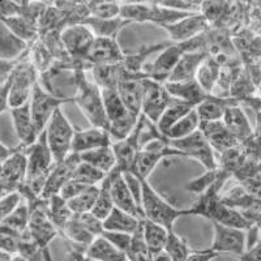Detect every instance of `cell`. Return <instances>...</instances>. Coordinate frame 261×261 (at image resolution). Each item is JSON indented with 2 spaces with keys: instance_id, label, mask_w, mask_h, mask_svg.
<instances>
[{
  "instance_id": "obj_1",
  "label": "cell",
  "mask_w": 261,
  "mask_h": 261,
  "mask_svg": "<svg viewBox=\"0 0 261 261\" xmlns=\"http://www.w3.org/2000/svg\"><path fill=\"white\" fill-rule=\"evenodd\" d=\"M74 103L77 105L92 127L109 130V120L105 109L102 89L97 84L86 77L85 71L79 72L77 92L74 95Z\"/></svg>"
},
{
  "instance_id": "obj_2",
  "label": "cell",
  "mask_w": 261,
  "mask_h": 261,
  "mask_svg": "<svg viewBox=\"0 0 261 261\" xmlns=\"http://www.w3.org/2000/svg\"><path fill=\"white\" fill-rule=\"evenodd\" d=\"M141 183H143L141 206H143L144 218L163 226L169 231H172L178 218L184 216H191L190 208L178 209L172 206L167 200L163 199L162 196L151 187L148 179L141 180Z\"/></svg>"
},
{
  "instance_id": "obj_3",
  "label": "cell",
  "mask_w": 261,
  "mask_h": 261,
  "mask_svg": "<svg viewBox=\"0 0 261 261\" xmlns=\"http://www.w3.org/2000/svg\"><path fill=\"white\" fill-rule=\"evenodd\" d=\"M102 95L109 120V134L111 135L113 143L124 140L134 132L140 116L128 111L115 89H103Z\"/></svg>"
},
{
  "instance_id": "obj_4",
  "label": "cell",
  "mask_w": 261,
  "mask_h": 261,
  "mask_svg": "<svg viewBox=\"0 0 261 261\" xmlns=\"http://www.w3.org/2000/svg\"><path fill=\"white\" fill-rule=\"evenodd\" d=\"M39 83V72L29 59V53L25 55L12 74L6 81L9 86V110L12 107L22 106L29 103L32 99L33 90Z\"/></svg>"
},
{
  "instance_id": "obj_5",
  "label": "cell",
  "mask_w": 261,
  "mask_h": 261,
  "mask_svg": "<svg viewBox=\"0 0 261 261\" xmlns=\"http://www.w3.org/2000/svg\"><path fill=\"white\" fill-rule=\"evenodd\" d=\"M45 130L48 146L53 151L54 161L55 163L63 162L72 153V144H73L76 128L65 116L62 107L54 113Z\"/></svg>"
},
{
  "instance_id": "obj_6",
  "label": "cell",
  "mask_w": 261,
  "mask_h": 261,
  "mask_svg": "<svg viewBox=\"0 0 261 261\" xmlns=\"http://www.w3.org/2000/svg\"><path fill=\"white\" fill-rule=\"evenodd\" d=\"M170 144L172 148L180 151L183 157L197 161L200 165H202V167H205V171L218 169L217 153L200 129L184 139L170 141Z\"/></svg>"
},
{
  "instance_id": "obj_7",
  "label": "cell",
  "mask_w": 261,
  "mask_h": 261,
  "mask_svg": "<svg viewBox=\"0 0 261 261\" xmlns=\"http://www.w3.org/2000/svg\"><path fill=\"white\" fill-rule=\"evenodd\" d=\"M95 38L97 37L93 30L85 24L69 25L62 32L63 46L74 63H88L86 60L92 51Z\"/></svg>"
},
{
  "instance_id": "obj_8",
  "label": "cell",
  "mask_w": 261,
  "mask_h": 261,
  "mask_svg": "<svg viewBox=\"0 0 261 261\" xmlns=\"http://www.w3.org/2000/svg\"><path fill=\"white\" fill-rule=\"evenodd\" d=\"M176 101L179 99L170 94L165 83L144 79V103L141 114L149 120L157 124L162 114Z\"/></svg>"
},
{
  "instance_id": "obj_9",
  "label": "cell",
  "mask_w": 261,
  "mask_h": 261,
  "mask_svg": "<svg viewBox=\"0 0 261 261\" xmlns=\"http://www.w3.org/2000/svg\"><path fill=\"white\" fill-rule=\"evenodd\" d=\"M69 102L71 101L55 97L54 94L48 93L41 84H37L34 90H33L32 99H30V109H32L33 119H34V123H36V127L39 134H42L46 129L54 113L58 109H60L62 105L69 103Z\"/></svg>"
},
{
  "instance_id": "obj_10",
  "label": "cell",
  "mask_w": 261,
  "mask_h": 261,
  "mask_svg": "<svg viewBox=\"0 0 261 261\" xmlns=\"http://www.w3.org/2000/svg\"><path fill=\"white\" fill-rule=\"evenodd\" d=\"M25 154L28 158V179L50 175L55 166V161L48 146L46 130L39 135L36 143L25 148Z\"/></svg>"
},
{
  "instance_id": "obj_11",
  "label": "cell",
  "mask_w": 261,
  "mask_h": 261,
  "mask_svg": "<svg viewBox=\"0 0 261 261\" xmlns=\"http://www.w3.org/2000/svg\"><path fill=\"white\" fill-rule=\"evenodd\" d=\"M211 248L218 255L230 253L242 257L247 251V231L213 222V241Z\"/></svg>"
},
{
  "instance_id": "obj_12",
  "label": "cell",
  "mask_w": 261,
  "mask_h": 261,
  "mask_svg": "<svg viewBox=\"0 0 261 261\" xmlns=\"http://www.w3.org/2000/svg\"><path fill=\"white\" fill-rule=\"evenodd\" d=\"M20 145V144H18ZM28 179V158L25 154V146L21 145L20 150L12 157L2 162L0 172V186L2 195L18 191Z\"/></svg>"
},
{
  "instance_id": "obj_13",
  "label": "cell",
  "mask_w": 261,
  "mask_h": 261,
  "mask_svg": "<svg viewBox=\"0 0 261 261\" xmlns=\"http://www.w3.org/2000/svg\"><path fill=\"white\" fill-rule=\"evenodd\" d=\"M162 29L166 30L172 43H183V42L191 41V39L204 34L205 32H208L211 29V24L205 20L202 15L193 13L175 24L163 27Z\"/></svg>"
},
{
  "instance_id": "obj_14",
  "label": "cell",
  "mask_w": 261,
  "mask_h": 261,
  "mask_svg": "<svg viewBox=\"0 0 261 261\" xmlns=\"http://www.w3.org/2000/svg\"><path fill=\"white\" fill-rule=\"evenodd\" d=\"M109 176L111 179V195H113L115 208L122 209V211L127 212L132 216L139 217V218L144 220L143 209L140 208L134 195L128 188L122 170L116 166L113 171L109 172Z\"/></svg>"
},
{
  "instance_id": "obj_15",
  "label": "cell",
  "mask_w": 261,
  "mask_h": 261,
  "mask_svg": "<svg viewBox=\"0 0 261 261\" xmlns=\"http://www.w3.org/2000/svg\"><path fill=\"white\" fill-rule=\"evenodd\" d=\"M8 113L11 115V119H12L18 144L28 148V146L36 143L41 134L37 129L34 119H33L30 102L27 105H22V106L12 107Z\"/></svg>"
},
{
  "instance_id": "obj_16",
  "label": "cell",
  "mask_w": 261,
  "mask_h": 261,
  "mask_svg": "<svg viewBox=\"0 0 261 261\" xmlns=\"http://www.w3.org/2000/svg\"><path fill=\"white\" fill-rule=\"evenodd\" d=\"M81 157L77 153L72 151L68 157L63 162L55 163L53 171L48 175L47 183H46L45 191H43V197L48 199L54 195H59L62 188L73 178L76 169L80 165Z\"/></svg>"
},
{
  "instance_id": "obj_17",
  "label": "cell",
  "mask_w": 261,
  "mask_h": 261,
  "mask_svg": "<svg viewBox=\"0 0 261 261\" xmlns=\"http://www.w3.org/2000/svg\"><path fill=\"white\" fill-rule=\"evenodd\" d=\"M222 122L228 129V132L235 137V140L241 145H246L249 140L255 136V130L249 123L246 113L241 107V103L226 107Z\"/></svg>"
},
{
  "instance_id": "obj_18",
  "label": "cell",
  "mask_w": 261,
  "mask_h": 261,
  "mask_svg": "<svg viewBox=\"0 0 261 261\" xmlns=\"http://www.w3.org/2000/svg\"><path fill=\"white\" fill-rule=\"evenodd\" d=\"M125 54L119 45L118 39L113 38H95L94 45L86 62L92 65L102 64H118L123 63Z\"/></svg>"
},
{
  "instance_id": "obj_19",
  "label": "cell",
  "mask_w": 261,
  "mask_h": 261,
  "mask_svg": "<svg viewBox=\"0 0 261 261\" xmlns=\"http://www.w3.org/2000/svg\"><path fill=\"white\" fill-rule=\"evenodd\" d=\"M107 145H113V139H111L109 130L97 127L88 128V129L76 128L72 151L77 153V154H83L85 151Z\"/></svg>"
},
{
  "instance_id": "obj_20",
  "label": "cell",
  "mask_w": 261,
  "mask_h": 261,
  "mask_svg": "<svg viewBox=\"0 0 261 261\" xmlns=\"http://www.w3.org/2000/svg\"><path fill=\"white\" fill-rule=\"evenodd\" d=\"M200 130L205 136V139L208 140V143L213 148L217 154H221L223 151L232 149L235 146L241 145L238 143L235 137L232 136L226 125L223 124L222 120L218 122H209V123H201L200 124Z\"/></svg>"
},
{
  "instance_id": "obj_21",
  "label": "cell",
  "mask_w": 261,
  "mask_h": 261,
  "mask_svg": "<svg viewBox=\"0 0 261 261\" xmlns=\"http://www.w3.org/2000/svg\"><path fill=\"white\" fill-rule=\"evenodd\" d=\"M165 85H166L167 90L172 97L179 99V101L187 102L195 107L214 97V94H209V93L205 92L196 80L181 81V83L167 81V83H165Z\"/></svg>"
},
{
  "instance_id": "obj_22",
  "label": "cell",
  "mask_w": 261,
  "mask_h": 261,
  "mask_svg": "<svg viewBox=\"0 0 261 261\" xmlns=\"http://www.w3.org/2000/svg\"><path fill=\"white\" fill-rule=\"evenodd\" d=\"M116 92L130 114L136 116L141 115L144 103V79H127L119 84Z\"/></svg>"
},
{
  "instance_id": "obj_23",
  "label": "cell",
  "mask_w": 261,
  "mask_h": 261,
  "mask_svg": "<svg viewBox=\"0 0 261 261\" xmlns=\"http://www.w3.org/2000/svg\"><path fill=\"white\" fill-rule=\"evenodd\" d=\"M93 83L97 84L102 90L103 89H118L119 84L127 80L129 74L125 71L124 65L122 63L118 64H102L94 65L90 69Z\"/></svg>"
},
{
  "instance_id": "obj_24",
  "label": "cell",
  "mask_w": 261,
  "mask_h": 261,
  "mask_svg": "<svg viewBox=\"0 0 261 261\" xmlns=\"http://www.w3.org/2000/svg\"><path fill=\"white\" fill-rule=\"evenodd\" d=\"M208 57L209 53H206V51H188L179 60V63L174 68L172 73L170 74L167 81L181 83V81L195 80L196 73L199 71L200 65L202 64V62Z\"/></svg>"
},
{
  "instance_id": "obj_25",
  "label": "cell",
  "mask_w": 261,
  "mask_h": 261,
  "mask_svg": "<svg viewBox=\"0 0 261 261\" xmlns=\"http://www.w3.org/2000/svg\"><path fill=\"white\" fill-rule=\"evenodd\" d=\"M114 153L116 157V166L122 170L123 172L129 171L132 165H134L135 158L140 153L141 148H140V141H139V128L134 129V132L124 140L120 141H115L113 143Z\"/></svg>"
},
{
  "instance_id": "obj_26",
  "label": "cell",
  "mask_w": 261,
  "mask_h": 261,
  "mask_svg": "<svg viewBox=\"0 0 261 261\" xmlns=\"http://www.w3.org/2000/svg\"><path fill=\"white\" fill-rule=\"evenodd\" d=\"M30 43L13 34L0 22V60H18L30 50Z\"/></svg>"
},
{
  "instance_id": "obj_27",
  "label": "cell",
  "mask_w": 261,
  "mask_h": 261,
  "mask_svg": "<svg viewBox=\"0 0 261 261\" xmlns=\"http://www.w3.org/2000/svg\"><path fill=\"white\" fill-rule=\"evenodd\" d=\"M225 55H213L209 54V57L200 65L199 71L196 73L195 80L200 84L202 89L209 94H213L217 83L220 80L221 69H222V60Z\"/></svg>"
},
{
  "instance_id": "obj_28",
  "label": "cell",
  "mask_w": 261,
  "mask_h": 261,
  "mask_svg": "<svg viewBox=\"0 0 261 261\" xmlns=\"http://www.w3.org/2000/svg\"><path fill=\"white\" fill-rule=\"evenodd\" d=\"M141 218L135 217L119 208H114L111 214L103 221V227L106 231L127 232L134 235L137 228L141 226Z\"/></svg>"
},
{
  "instance_id": "obj_29",
  "label": "cell",
  "mask_w": 261,
  "mask_h": 261,
  "mask_svg": "<svg viewBox=\"0 0 261 261\" xmlns=\"http://www.w3.org/2000/svg\"><path fill=\"white\" fill-rule=\"evenodd\" d=\"M237 103H239V102L232 99V98H222L214 95L213 98H211L208 101L200 103L199 106L196 107V111L199 114L200 122L201 123L218 122V120H222L226 107Z\"/></svg>"
},
{
  "instance_id": "obj_30",
  "label": "cell",
  "mask_w": 261,
  "mask_h": 261,
  "mask_svg": "<svg viewBox=\"0 0 261 261\" xmlns=\"http://www.w3.org/2000/svg\"><path fill=\"white\" fill-rule=\"evenodd\" d=\"M141 227H143L144 239H145V243L151 255L154 256L165 251L170 232L169 230L163 227V226L158 225V223L146 220V218L141 221Z\"/></svg>"
},
{
  "instance_id": "obj_31",
  "label": "cell",
  "mask_w": 261,
  "mask_h": 261,
  "mask_svg": "<svg viewBox=\"0 0 261 261\" xmlns=\"http://www.w3.org/2000/svg\"><path fill=\"white\" fill-rule=\"evenodd\" d=\"M84 252L98 261H128L127 255L116 248L102 235L95 238L93 243Z\"/></svg>"
},
{
  "instance_id": "obj_32",
  "label": "cell",
  "mask_w": 261,
  "mask_h": 261,
  "mask_svg": "<svg viewBox=\"0 0 261 261\" xmlns=\"http://www.w3.org/2000/svg\"><path fill=\"white\" fill-rule=\"evenodd\" d=\"M83 24L88 25L97 38H113L118 39V36L120 34L125 27L130 24L128 21L123 18H113V20H98V18L89 17L84 21Z\"/></svg>"
},
{
  "instance_id": "obj_33",
  "label": "cell",
  "mask_w": 261,
  "mask_h": 261,
  "mask_svg": "<svg viewBox=\"0 0 261 261\" xmlns=\"http://www.w3.org/2000/svg\"><path fill=\"white\" fill-rule=\"evenodd\" d=\"M2 24L6 25L13 34L27 41L32 45L33 42H36L39 38V29L38 24L24 16H16V17L2 18Z\"/></svg>"
},
{
  "instance_id": "obj_34",
  "label": "cell",
  "mask_w": 261,
  "mask_h": 261,
  "mask_svg": "<svg viewBox=\"0 0 261 261\" xmlns=\"http://www.w3.org/2000/svg\"><path fill=\"white\" fill-rule=\"evenodd\" d=\"M80 157L83 162L89 163L92 166L105 171L106 174L113 171L116 167V157L115 153H114L113 145L102 146V148L85 151V153L80 154Z\"/></svg>"
},
{
  "instance_id": "obj_35",
  "label": "cell",
  "mask_w": 261,
  "mask_h": 261,
  "mask_svg": "<svg viewBox=\"0 0 261 261\" xmlns=\"http://www.w3.org/2000/svg\"><path fill=\"white\" fill-rule=\"evenodd\" d=\"M213 222L220 223V225L228 226V227L239 228V230H246L248 231L252 227V223L249 222L242 212L237 211L234 208H230L227 205L222 204L218 206L213 217Z\"/></svg>"
},
{
  "instance_id": "obj_36",
  "label": "cell",
  "mask_w": 261,
  "mask_h": 261,
  "mask_svg": "<svg viewBox=\"0 0 261 261\" xmlns=\"http://www.w3.org/2000/svg\"><path fill=\"white\" fill-rule=\"evenodd\" d=\"M193 109H196V107L183 101H176L175 103H172L171 106L162 114V116H161L160 120H158L157 123V127L158 129H160L161 134H162L163 136H166L167 132H169V130L171 129L183 116H186L188 113H191Z\"/></svg>"
},
{
  "instance_id": "obj_37",
  "label": "cell",
  "mask_w": 261,
  "mask_h": 261,
  "mask_svg": "<svg viewBox=\"0 0 261 261\" xmlns=\"http://www.w3.org/2000/svg\"><path fill=\"white\" fill-rule=\"evenodd\" d=\"M48 216L55 227L59 230V232H62L73 213L69 209L67 200L63 199L60 195H54L48 197Z\"/></svg>"
},
{
  "instance_id": "obj_38",
  "label": "cell",
  "mask_w": 261,
  "mask_h": 261,
  "mask_svg": "<svg viewBox=\"0 0 261 261\" xmlns=\"http://www.w3.org/2000/svg\"><path fill=\"white\" fill-rule=\"evenodd\" d=\"M114 208H115V204L111 195V179L107 174L105 180L99 184V195H98L94 208L92 209V213L101 221H105L110 216Z\"/></svg>"
},
{
  "instance_id": "obj_39",
  "label": "cell",
  "mask_w": 261,
  "mask_h": 261,
  "mask_svg": "<svg viewBox=\"0 0 261 261\" xmlns=\"http://www.w3.org/2000/svg\"><path fill=\"white\" fill-rule=\"evenodd\" d=\"M200 124H201V122H200L199 114H197L196 109H193L191 113H188L187 115L183 116V118H181L169 132H167L166 137L170 141L184 139V137L195 134L196 130H199Z\"/></svg>"
},
{
  "instance_id": "obj_40",
  "label": "cell",
  "mask_w": 261,
  "mask_h": 261,
  "mask_svg": "<svg viewBox=\"0 0 261 261\" xmlns=\"http://www.w3.org/2000/svg\"><path fill=\"white\" fill-rule=\"evenodd\" d=\"M151 6L153 3H120V15L119 17L128 22H150Z\"/></svg>"
},
{
  "instance_id": "obj_41",
  "label": "cell",
  "mask_w": 261,
  "mask_h": 261,
  "mask_svg": "<svg viewBox=\"0 0 261 261\" xmlns=\"http://www.w3.org/2000/svg\"><path fill=\"white\" fill-rule=\"evenodd\" d=\"M29 59L33 63V65L36 67L37 71L39 72V74L48 71L54 65V63H55L53 54L50 53L47 46L39 38L36 42H33L32 46H30Z\"/></svg>"
},
{
  "instance_id": "obj_42",
  "label": "cell",
  "mask_w": 261,
  "mask_h": 261,
  "mask_svg": "<svg viewBox=\"0 0 261 261\" xmlns=\"http://www.w3.org/2000/svg\"><path fill=\"white\" fill-rule=\"evenodd\" d=\"M165 252L169 255L171 261H186L192 252V249L190 248L187 241L183 237L178 235L172 230L169 232Z\"/></svg>"
},
{
  "instance_id": "obj_43",
  "label": "cell",
  "mask_w": 261,
  "mask_h": 261,
  "mask_svg": "<svg viewBox=\"0 0 261 261\" xmlns=\"http://www.w3.org/2000/svg\"><path fill=\"white\" fill-rule=\"evenodd\" d=\"M98 195H99V186H93V187H89L86 191H84L77 197H74L67 202H68L69 209L73 214L88 213L94 208Z\"/></svg>"
},
{
  "instance_id": "obj_44",
  "label": "cell",
  "mask_w": 261,
  "mask_h": 261,
  "mask_svg": "<svg viewBox=\"0 0 261 261\" xmlns=\"http://www.w3.org/2000/svg\"><path fill=\"white\" fill-rule=\"evenodd\" d=\"M29 222H30V209L29 205L27 202H22V204L16 209L15 212L7 216L6 218L2 220V226H6V227L12 228L15 231L20 232V234H24L29 228Z\"/></svg>"
},
{
  "instance_id": "obj_45",
  "label": "cell",
  "mask_w": 261,
  "mask_h": 261,
  "mask_svg": "<svg viewBox=\"0 0 261 261\" xmlns=\"http://www.w3.org/2000/svg\"><path fill=\"white\" fill-rule=\"evenodd\" d=\"M128 261H153V255L149 251L143 235V227L140 226L132 238V244L127 253Z\"/></svg>"
},
{
  "instance_id": "obj_46",
  "label": "cell",
  "mask_w": 261,
  "mask_h": 261,
  "mask_svg": "<svg viewBox=\"0 0 261 261\" xmlns=\"http://www.w3.org/2000/svg\"><path fill=\"white\" fill-rule=\"evenodd\" d=\"M46 249L42 248L39 244H37L36 242L33 241L29 235V231L27 230L20 242L17 255H20L21 257L25 258L27 261H45Z\"/></svg>"
},
{
  "instance_id": "obj_47",
  "label": "cell",
  "mask_w": 261,
  "mask_h": 261,
  "mask_svg": "<svg viewBox=\"0 0 261 261\" xmlns=\"http://www.w3.org/2000/svg\"><path fill=\"white\" fill-rule=\"evenodd\" d=\"M106 176L107 174L105 171L81 161L80 165L76 169L73 178L79 179V180L88 184V186H99Z\"/></svg>"
},
{
  "instance_id": "obj_48",
  "label": "cell",
  "mask_w": 261,
  "mask_h": 261,
  "mask_svg": "<svg viewBox=\"0 0 261 261\" xmlns=\"http://www.w3.org/2000/svg\"><path fill=\"white\" fill-rule=\"evenodd\" d=\"M90 17L98 20H113L120 15V3H107V2H89Z\"/></svg>"
},
{
  "instance_id": "obj_49",
  "label": "cell",
  "mask_w": 261,
  "mask_h": 261,
  "mask_svg": "<svg viewBox=\"0 0 261 261\" xmlns=\"http://www.w3.org/2000/svg\"><path fill=\"white\" fill-rule=\"evenodd\" d=\"M221 170L220 167L216 170H209V171H205L201 176L193 179L190 183L186 186V190L190 191V192L197 193V195H201L202 192L208 190L211 186H213L216 183V180L220 178Z\"/></svg>"
},
{
  "instance_id": "obj_50",
  "label": "cell",
  "mask_w": 261,
  "mask_h": 261,
  "mask_svg": "<svg viewBox=\"0 0 261 261\" xmlns=\"http://www.w3.org/2000/svg\"><path fill=\"white\" fill-rule=\"evenodd\" d=\"M0 247H2V252H7L9 255H17L20 242L24 237V234L15 231L12 228L2 226L0 230Z\"/></svg>"
},
{
  "instance_id": "obj_51",
  "label": "cell",
  "mask_w": 261,
  "mask_h": 261,
  "mask_svg": "<svg viewBox=\"0 0 261 261\" xmlns=\"http://www.w3.org/2000/svg\"><path fill=\"white\" fill-rule=\"evenodd\" d=\"M230 4L227 3H212V2H206V3H201L200 7V15L205 17V20L211 22H216L220 21L223 17V15L228 12L227 7Z\"/></svg>"
},
{
  "instance_id": "obj_52",
  "label": "cell",
  "mask_w": 261,
  "mask_h": 261,
  "mask_svg": "<svg viewBox=\"0 0 261 261\" xmlns=\"http://www.w3.org/2000/svg\"><path fill=\"white\" fill-rule=\"evenodd\" d=\"M22 200H24V197L20 193V191H13V192L2 195V200H0V214H2V220L6 218L7 216H9L12 212H15L22 204Z\"/></svg>"
},
{
  "instance_id": "obj_53",
  "label": "cell",
  "mask_w": 261,
  "mask_h": 261,
  "mask_svg": "<svg viewBox=\"0 0 261 261\" xmlns=\"http://www.w3.org/2000/svg\"><path fill=\"white\" fill-rule=\"evenodd\" d=\"M102 237H105L107 241L113 243L118 249H120L123 253L127 255L128 251L132 244V238L134 235L127 234V232H119V231H106L102 232Z\"/></svg>"
},
{
  "instance_id": "obj_54",
  "label": "cell",
  "mask_w": 261,
  "mask_h": 261,
  "mask_svg": "<svg viewBox=\"0 0 261 261\" xmlns=\"http://www.w3.org/2000/svg\"><path fill=\"white\" fill-rule=\"evenodd\" d=\"M89 187H93V186H88V184L83 183V181H80L79 179L72 178L71 180L62 188L59 195L62 196L64 200L69 201V200L74 199V197H77L79 195H81L84 191H86Z\"/></svg>"
},
{
  "instance_id": "obj_55",
  "label": "cell",
  "mask_w": 261,
  "mask_h": 261,
  "mask_svg": "<svg viewBox=\"0 0 261 261\" xmlns=\"http://www.w3.org/2000/svg\"><path fill=\"white\" fill-rule=\"evenodd\" d=\"M161 4L186 13H200V7H201V3H199V2H184V0H178V2H162Z\"/></svg>"
},
{
  "instance_id": "obj_56",
  "label": "cell",
  "mask_w": 261,
  "mask_h": 261,
  "mask_svg": "<svg viewBox=\"0 0 261 261\" xmlns=\"http://www.w3.org/2000/svg\"><path fill=\"white\" fill-rule=\"evenodd\" d=\"M217 256H218V253L214 252L212 248L201 249V251H192L186 261H212Z\"/></svg>"
},
{
  "instance_id": "obj_57",
  "label": "cell",
  "mask_w": 261,
  "mask_h": 261,
  "mask_svg": "<svg viewBox=\"0 0 261 261\" xmlns=\"http://www.w3.org/2000/svg\"><path fill=\"white\" fill-rule=\"evenodd\" d=\"M239 261H261V239L248 247L244 255L239 257Z\"/></svg>"
},
{
  "instance_id": "obj_58",
  "label": "cell",
  "mask_w": 261,
  "mask_h": 261,
  "mask_svg": "<svg viewBox=\"0 0 261 261\" xmlns=\"http://www.w3.org/2000/svg\"><path fill=\"white\" fill-rule=\"evenodd\" d=\"M69 256L73 261H98L95 258L90 257V256L86 255L84 251L77 248H73V247H69Z\"/></svg>"
},
{
  "instance_id": "obj_59",
  "label": "cell",
  "mask_w": 261,
  "mask_h": 261,
  "mask_svg": "<svg viewBox=\"0 0 261 261\" xmlns=\"http://www.w3.org/2000/svg\"><path fill=\"white\" fill-rule=\"evenodd\" d=\"M0 148H2V154H0V157H2V158H0V160H2V162H4V161L8 160L9 157H12V155L15 154L16 151L20 150L21 145H18V144H17V146L9 148V146H7V145H4V144H2V145H0Z\"/></svg>"
},
{
  "instance_id": "obj_60",
  "label": "cell",
  "mask_w": 261,
  "mask_h": 261,
  "mask_svg": "<svg viewBox=\"0 0 261 261\" xmlns=\"http://www.w3.org/2000/svg\"><path fill=\"white\" fill-rule=\"evenodd\" d=\"M2 261H27L20 255H9L7 252H2Z\"/></svg>"
},
{
  "instance_id": "obj_61",
  "label": "cell",
  "mask_w": 261,
  "mask_h": 261,
  "mask_svg": "<svg viewBox=\"0 0 261 261\" xmlns=\"http://www.w3.org/2000/svg\"><path fill=\"white\" fill-rule=\"evenodd\" d=\"M153 261H171L170 260L169 255H167L165 251H162V252L157 253V255L153 256Z\"/></svg>"
},
{
  "instance_id": "obj_62",
  "label": "cell",
  "mask_w": 261,
  "mask_h": 261,
  "mask_svg": "<svg viewBox=\"0 0 261 261\" xmlns=\"http://www.w3.org/2000/svg\"><path fill=\"white\" fill-rule=\"evenodd\" d=\"M45 258L47 261H54L53 256H51V253H50V249H48V248L45 251Z\"/></svg>"
},
{
  "instance_id": "obj_63",
  "label": "cell",
  "mask_w": 261,
  "mask_h": 261,
  "mask_svg": "<svg viewBox=\"0 0 261 261\" xmlns=\"http://www.w3.org/2000/svg\"><path fill=\"white\" fill-rule=\"evenodd\" d=\"M257 94H258V97L261 98V83L257 85Z\"/></svg>"
},
{
  "instance_id": "obj_64",
  "label": "cell",
  "mask_w": 261,
  "mask_h": 261,
  "mask_svg": "<svg viewBox=\"0 0 261 261\" xmlns=\"http://www.w3.org/2000/svg\"><path fill=\"white\" fill-rule=\"evenodd\" d=\"M45 261H47V260H46V258H45Z\"/></svg>"
}]
</instances>
